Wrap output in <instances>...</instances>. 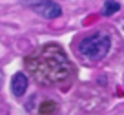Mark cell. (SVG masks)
<instances>
[{
    "label": "cell",
    "instance_id": "cell-6",
    "mask_svg": "<svg viewBox=\"0 0 124 115\" xmlns=\"http://www.w3.org/2000/svg\"><path fill=\"white\" fill-rule=\"evenodd\" d=\"M2 82H4V73H2V69H0V88H2Z\"/></svg>",
    "mask_w": 124,
    "mask_h": 115
},
{
    "label": "cell",
    "instance_id": "cell-5",
    "mask_svg": "<svg viewBox=\"0 0 124 115\" xmlns=\"http://www.w3.org/2000/svg\"><path fill=\"white\" fill-rule=\"evenodd\" d=\"M119 9H120L119 2H115V0H106L104 8H102V15H104V16H111V15H115Z\"/></svg>",
    "mask_w": 124,
    "mask_h": 115
},
{
    "label": "cell",
    "instance_id": "cell-2",
    "mask_svg": "<svg viewBox=\"0 0 124 115\" xmlns=\"http://www.w3.org/2000/svg\"><path fill=\"white\" fill-rule=\"evenodd\" d=\"M109 48H111V38L106 33H93L86 37L80 44H78V53L82 57L89 58V60H101L108 55Z\"/></svg>",
    "mask_w": 124,
    "mask_h": 115
},
{
    "label": "cell",
    "instance_id": "cell-1",
    "mask_svg": "<svg viewBox=\"0 0 124 115\" xmlns=\"http://www.w3.org/2000/svg\"><path fill=\"white\" fill-rule=\"evenodd\" d=\"M27 68L33 69V75L39 82L49 84V82H60L71 73V64L68 62L64 51L55 44L44 46L33 57L26 60Z\"/></svg>",
    "mask_w": 124,
    "mask_h": 115
},
{
    "label": "cell",
    "instance_id": "cell-4",
    "mask_svg": "<svg viewBox=\"0 0 124 115\" xmlns=\"http://www.w3.org/2000/svg\"><path fill=\"white\" fill-rule=\"evenodd\" d=\"M11 91L15 97H22L27 91V77L26 73H15L11 79Z\"/></svg>",
    "mask_w": 124,
    "mask_h": 115
},
{
    "label": "cell",
    "instance_id": "cell-3",
    "mask_svg": "<svg viewBox=\"0 0 124 115\" xmlns=\"http://www.w3.org/2000/svg\"><path fill=\"white\" fill-rule=\"evenodd\" d=\"M26 6L29 9H33L37 15H40L42 18H47V20L58 18L62 15V8L53 0H27Z\"/></svg>",
    "mask_w": 124,
    "mask_h": 115
}]
</instances>
